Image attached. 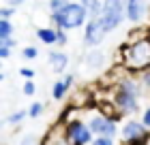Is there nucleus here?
I'll return each instance as SVG.
<instances>
[{"mask_svg": "<svg viewBox=\"0 0 150 145\" xmlns=\"http://www.w3.org/2000/svg\"><path fill=\"white\" fill-rule=\"evenodd\" d=\"M122 49V62L125 68L131 75H142L144 71H150V36L133 39Z\"/></svg>", "mask_w": 150, "mask_h": 145, "instance_id": "nucleus-1", "label": "nucleus"}, {"mask_svg": "<svg viewBox=\"0 0 150 145\" xmlns=\"http://www.w3.org/2000/svg\"><path fill=\"white\" fill-rule=\"evenodd\" d=\"M50 19H52L54 28H60L64 32H69V30H77V28H81V26H86L88 15H86L84 6H81L79 2L69 0V4H67L64 9L50 13Z\"/></svg>", "mask_w": 150, "mask_h": 145, "instance_id": "nucleus-2", "label": "nucleus"}, {"mask_svg": "<svg viewBox=\"0 0 150 145\" xmlns=\"http://www.w3.org/2000/svg\"><path fill=\"white\" fill-rule=\"evenodd\" d=\"M62 137L69 145H90L94 139V134L81 117H69L67 122H62Z\"/></svg>", "mask_w": 150, "mask_h": 145, "instance_id": "nucleus-3", "label": "nucleus"}, {"mask_svg": "<svg viewBox=\"0 0 150 145\" xmlns=\"http://www.w3.org/2000/svg\"><path fill=\"white\" fill-rule=\"evenodd\" d=\"M97 19H99V24L103 26L105 32H114L127 19L125 17V0H103L101 15Z\"/></svg>", "mask_w": 150, "mask_h": 145, "instance_id": "nucleus-4", "label": "nucleus"}, {"mask_svg": "<svg viewBox=\"0 0 150 145\" xmlns=\"http://www.w3.org/2000/svg\"><path fill=\"white\" fill-rule=\"evenodd\" d=\"M86 124H88V128H90V132L94 137H110V139H116V137H118V130H120L118 120H114L110 115H103L101 111L92 113Z\"/></svg>", "mask_w": 150, "mask_h": 145, "instance_id": "nucleus-5", "label": "nucleus"}, {"mask_svg": "<svg viewBox=\"0 0 150 145\" xmlns=\"http://www.w3.org/2000/svg\"><path fill=\"white\" fill-rule=\"evenodd\" d=\"M118 137L122 139V143H131V141L148 143L150 141V132L146 130L144 124H142L139 120H135V117H129V120L122 124L120 130H118Z\"/></svg>", "mask_w": 150, "mask_h": 145, "instance_id": "nucleus-6", "label": "nucleus"}, {"mask_svg": "<svg viewBox=\"0 0 150 145\" xmlns=\"http://www.w3.org/2000/svg\"><path fill=\"white\" fill-rule=\"evenodd\" d=\"M112 102H114L118 115H125V117L139 113V107H142V100L139 98H135V96L122 92V90H116V88H114V94H112Z\"/></svg>", "mask_w": 150, "mask_h": 145, "instance_id": "nucleus-7", "label": "nucleus"}, {"mask_svg": "<svg viewBox=\"0 0 150 145\" xmlns=\"http://www.w3.org/2000/svg\"><path fill=\"white\" fill-rule=\"evenodd\" d=\"M150 15L148 0H125V17L131 24H144Z\"/></svg>", "mask_w": 150, "mask_h": 145, "instance_id": "nucleus-8", "label": "nucleus"}, {"mask_svg": "<svg viewBox=\"0 0 150 145\" xmlns=\"http://www.w3.org/2000/svg\"><path fill=\"white\" fill-rule=\"evenodd\" d=\"M105 30L99 24V19H88L84 26V45L86 47H99L105 41Z\"/></svg>", "mask_w": 150, "mask_h": 145, "instance_id": "nucleus-9", "label": "nucleus"}, {"mask_svg": "<svg viewBox=\"0 0 150 145\" xmlns=\"http://www.w3.org/2000/svg\"><path fill=\"white\" fill-rule=\"evenodd\" d=\"M116 90H122V92L131 94V96H135V98H139V100L144 98V94H146L139 77H135V75H122V77L116 81Z\"/></svg>", "mask_w": 150, "mask_h": 145, "instance_id": "nucleus-10", "label": "nucleus"}, {"mask_svg": "<svg viewBox=\"0 0 150 145\" xmlns=\"http://www.w3.org/2000/svg\"><path fill=\"white\" fill-rule=\"evenodd\" d=\"M47 62H50V68L54 73H64L67 66H69V56L64 51H58V49H52L47 53Z\"/></svg>", "mask_w": 150, "mask_h": 145, "instance_id": "nucleus-11", "label": "nucleus"}, {"mask_svg": "<svg viewBox=\"0 0 150 145\" xmlns=\"http://www.w3.org/2000/svg\"><path fill=\"white\" fill-rule=\"evenodd\" d=\"M84 64H86V68H90V71H99V68L105 66V53L101 49L90 47V49L86 51V56H84Z\"/></svg>", "mask_w": 150, "mask_h": 145, "instance_id": "nucleus-12", "label": "nucleus"}, {"mask_svg": "<svg viewBox=\"0 0 150 145\" xmlns=\"http://www.w3.org/2000/svg\"><path fill=\"white\" fill-rule=\"evenodd\" d=\"M37 39L47 47H56V28L54 26H43L37 28Z\"/></svg>", "mask_w": 150, "mask_h": 145, "instance_id": "nucleus-13", "label": "nucleus"}, {"mask_svg": "<svg viewBox=\"0 0 150 145\" xmlns=\"http://www.w3.org/2000/svg\"><path fill=\"white\" fill-rule=\"evenodd\" d=\"M77 2L84 6L88 19H97L101 15V6H103V0H77Z\"/></svg>", "mask_w": 150, "mask_h": 145, "instance_id": "nucleus-14", "label": "nucleus"}, {"mask_svg": "<svg viewBox=\"0 0 150 145\" xmlns=\"http://www.w3.org/2000/svg\"><path fill=\"white\" fill-rule=\"evenodd\" d=\"M69 92H71V88L64 83V79L54 81V85H52V98H54V100H64Z\"/></svg>", "mask_w": 150, "mask_h": 145, "instance_id": "nucleus-15", "label": "nucleus"}, {"mask_svg": "<svg viewBox=\"0 0 150 145\" xmlns=\"http://www.w3.org/2000/svg\"><path fill=\"white\" fill-rule=\"evenodd\" d=\"M43 102H39V100H35V102H32V105L28 107V109H26V115H28V117H32V120H37V117H41V113H43Z\"/></svg>", "mask_w": 150, "mask_h": 145, "instance_id": "nucleus-16", "label": "nucleus"}, {"mask_svg": "<svg viewBox=\"0 0 150 145\" xmlns=\"http://www.w3.org/2000/svg\"><path fill=\"white\" fill-rule=\"evenodd\" d=\"M13 32H15V26L11 19H0V36H13Z\"/></svg>", "mask_w": 150, "mask_h": 145, "instance_id": "nucleus-17", "label": "nucleus"}, {"mask_svg": "<svg viewBox=\"0 0 150 145\" xmlns=\"http://www.w3.org/2000/svg\"><path fill=\"white\" fill-rule=\"evenodd\" d=\"M24 117H28V115H26V111H22V109H19V111H13L9 117H6V122H9L11 126H17V124L24 122Z\"/></svg>", "mask_w": 150, "mask_h": 145, "instance_id": "nucleus-18", "label": "nucleus"}, {"mask_svg": "<svg viewBox=\"0 0 150 145\" xmlns=\"http://www.w3.org/2000/svg\"><path fill=\"white\" fill-rule=\"evenodd\" d=\"M22 58H24V60H37V58H39V49H37L35 45L24 47V49H22Z\"/></svg>", "mask_w": 150, "mask_h": 145, "instance_id": "nucleus-19", "label": "nucleus"}, {"mask_svg": "<svg viewBox=\"0 0 150 145\" xmlns=\"http://www.w3.org/2000/svg\"><path fill=\"white\" fill-rule=\"evenodd\" d=\"M22 92H24L26 96H35V92H37V83H35V79H26V81H24V85H22Z\"/></svg>", "mask_w": 150, "mask_h": 145, "instance_id": "nucleus-20", "label": "nucleus"}, {"mask_svg": "<svg viewBox=\"0 0 150 145\" xmlns=\"http://www.w3.org/2000/svg\"><path fill=\"white\" fill-rule=\"evenodd\" d=\"M67 4H69V0H47V9H50V13L64 9Z\"/></svg>", "mask_w": 150, "mask_h": 145, "instance_id": "nucleus-21", "label": "nucleus"}, {"mask_svg": "<svg viewBox=\"0 0 150 145\" xmlns=\"http://www.w3.org/2000/svg\"><path fill=\"white\" fill-rule=\"evenodd\" d=\"M67 43H69V36H67V32L60 30V28H56V47H64Z\"/></svg>", "mask_w": 150, "mask_h": 145, "instance_id": "nucleus-22", "label": "nucleus"}, {"mask_svg": "<svg viewBox=\"0 0 150 145\" xmlns=\"http://www.w3.org/2000/svg\"><path fill=\"white\" fill-rule=\"evenodd\" d=\"M90 145H116V139H110V137H94Z\"/></svg>", "mask_w": 150, "mask_h": 145, "instance_id": "nucleus-23", "label": "nucleus"}, {"mask_svg": "<svg viewBox=\"0 0 150 145\" xmlns=\"http://www.w3.org/2000/svg\"><path fill=\"white\" fill-rule=\"evenodd\" d=\"M139 122L146 126V130L150 132V107H146L144 111H142V117H139Z\"/></svg>", "mask_w": 150, "mask_h": 145, "instance_id": "nucleus-24", "label": "nucleus"}, {"mask_svg": "<svg viewBox=\"0 0 150 145\" xmlns=\"http://www.w3.org/2000/svg\"><path fill=\"white\" fill-rule=\"evenodd\" d=\"M15 15V9H11V6H0V19H11Z\"/></svg>", "mask_w": 150, "mask_h": 145, "instance_id": "nucleus-25", "label": "nucleus"}, {"mask_svg": "<svg viewBox=\"0 0 150 145\" xmlns=\"http://www.w3.org/2000/svg\"><path fill=\"white\" fill-rule=\"evenodd\" d=\"M139 81H142V85H144L146 92H150V71H144L139 75Z\"/></svg>", "mask_w": 150, "mask_h": 145, "instance_id": "nucleus-26", "label": "nucleus"}, {"mask_svg": "<svg viewBox=\"0 0 150 145\" xmlns=\"http://www.w3.org/2000/svg\"><path fill=\"white\" fill-rule=\"evenodd\" d=\"M15 45H17V41L13 36H0V47H11V49H13Z\"/></svg>", "mask_w": 150, "mask_h": 145, "instance_id": "nucleus-27", "label": "nucleus"}, {"mask_svg": "<svg viewBox=\"0 0 150 145\" xmlns=\"http://www.w3.org/2000/svg\"><path fill=\"white\" fill-rule=\"evenodd\" d=\"M19 145H39V139L35 134H24V139L19 141Z\"/></svg>", "mask_w": 150, "mask_h": 145, "instance_id": "nucleus-28", "label": "nucleus"}, {"mask_svg": "<svg viewBox=\"0 0 150 145\" xmlns=\"http://www.w3.org/2000/svg\"><path fill=\"white\" fill-rule=\"evenodd\" d=\"M19 75L24 79H35V68H28V66H22L19 68Z\"/></svg>", "mask_w": 150, "mask_h": 145, "instance_id": "nucleus-29", "label": "nucleus"}, {"mask_svg": "<svg viewBox=\"0 0 150 145\" xmlns=\"http://www.w3.org/2000/svg\"><path fill=\"white\" fill-rule=\"evenodd\" d=\"M26 0H4V6H11V9H17V6H22Z\"/></svg>", "mask_w": 150, "mask_h": 145, "instance_id": "nucleus-30", "label": "nucleus"}, {"mask_svg": "<svg viewBox=\"0 0 150 145\" xmlns=\"http://www.w3.org/2000/svg\"><path fill=\"white\" fill-rule=\"evenodd\" d=\"M11 53H13V49H11V47H0V60L11 58Z\"/></svg>", "mask_w": 150, "mask_h": 145, "instance_id": "nucleus-31", "label": "nucleus"}, {"mask_svg": "<svg viewBox=\"0 0 150 145\" xmlns=\"http://www.w3.org/2000/svg\"><path fill=\"white\" fill-rule=\"evenodd\" d=\"M62 79H64V83H67V85H69V88H73V83H75V77H73V75H71V73H67V75H64V77H62Z\"/></svg>", "mask_w": 150, "mask_h": 145, "instance_id": "nucleus-32", "label": "nucleus"}, {"mask_svg": "<svg viewBox=\"0 0 150 145\" xmlns=\"http://www.w3.org/2000/svg\"><path fill=\"white\" fill-rule=\"evenodd\" d=\"M0 81H4V73L2 71H0Z\"/></svg>", "mask_w": 150, "mask_h": 145, "instance_id": "nucleus-33", "label": "nucleus"}, {"mask_svg": "<svg viewBox=\"0 0 150 145\" xmlns=\"http://www.w3.org/2000/svg\"><path fill=\"white\" fill-rule=\"evenodd\" d=\"M0 71H2V60H0Z\"/></svg>", "mask_w": 150, "mask_h": 145, "instance_id": "nucleus-34", "label": "nucleus"}]
</instances>
